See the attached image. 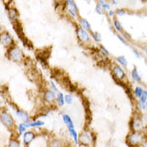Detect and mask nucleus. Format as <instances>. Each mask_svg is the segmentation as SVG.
<instances>
[{
  "label": "nucleus",
  "mask_w": 147,
  "mask_h": 147,
  "mask_svg": "<svg viewBox=\"0 0 147 147\" xmlns=\"http://www.w3.org/2000/svg\"><path fill=\"white\" fill-rule=\"evenodd\" d=\"M55 99V94L52 90H47L44 93V100L48 103L52 102Z\"/></svg>",
  "instance_id": "0eeeda50"
},
{
  "label": "nucleus",
  "mask_w": 147,
  "mask_h": 147,
  "mask_svg": "<svg viewBox=\"0 0 147 147\" xmlns=\"http://www.w3.org/2000/svg\"><path fill=\"white\" fill-rule=\"evenodd\" d=\"M83 1H85L86 2H90V0H83Z\"/></svg>",
  "instance_id": "ea45409f"
},
{
  "label": "nucleus",
  "mask_w": 147,
  "mask_h": 147,
  "mask_svg": "<svg viewBox=\"0 0 147 147\" xmlns=\"http://www.w3.org/2000/svg\"><path fill=\"white\" fill-rule=\"evenodd\" d=\"M133 52H134V54H135V55H136V57H140V54H139L138 52H137V51H136V50H133Z\"/></svg>",
  "instance_id": "e433bc0d"
},
{
  "label": "nucleus",
  "mask_w": 147,
  "mask_h": 147,
  "mask_svg": "<svg viewBox=\"0 0 147 147\" xmlns=\"http://www.w3.org/2000/svg\"><path fill=\"white\" fill-rule=\"evenodd\" d=\"M77 34H78V36L80 38L82 41L86 42L89 40V35L86 32L85 30H83L82 28H79L77 30Z\"/></svg>",
  "instance_id": "39448f33"
},
{
  "label": "nucleus",
  "mask_w": 147,
  "mask_h": 147,
  "mask_svg": "<svg viewBox=\"0 0 147 147\" xmlns=\"http://www.w3.org/2000/svg\"><path fill=\"white\" fill-rule=\"evenodd\" d=\"M140 101H141V102H144V103H146V101H147V95L145 94V93H144H144H143L142 96H140Z\"/></svg>",
  "instance_id": "a878e982"
},
{
  "label": "nucleus",
  "mask_w": 147,
  "mask_h": 147,
  "mask_svg": "<svg viewBox=\"0 0 147 147\" xmlns=\"http://www.w3.org/2000/svg\"><path fill=\"white\" fill-rule=\"evenodd\" d=\"M93 38H94V40H96V41H101L102 40V37H101V35L99 33V32H94L93 33Z\"/></svg>",
  "instance_id": "5701e85b"
},
{
  "label": "nucleus",
  "mask_w": 147,
  "mask_h": 147,
  "mask_svg": "<svg viewBox=\"0 0 147 147\" xmlns=\"http://www.w3.org/2000/svg\"><path fill=\"white\" fill-rule=\"evenodd\" d=\"M118 38H119V40H121L122 42H123V43H124V44H126V41H125V40H124V38H122L121 36H120V35H118Z\"/></svg>",
  "instance_id": "72a5a7b5"
},
{
  "label": "nucleus",
  "mask_w": 147,
  "mask_h": 147,
  "mask_svg": "<svg viewBox=\"0 0 147 147\" xmlns=\"http://www.w3.org/2000/svg\"><path fill=\"white\" fill-rule=\"evenodd\" d=\"M105 9L104 8L103 5H102V3L99 4V5H97L96 6V12L98 13L99 14L102 15V14L105 13Z\"/></svg>",
  "instance_id": "6ab92c4d"
},
{
  "label": "nucleus",
  "mask_w": 147,
  "mask_h": 147,
  "mask_svg": "<svg viewBox=\"0 0 147 147\" xmlns=\"http://www.w3.org/2000/svg\"><path fill=\"white\" fill-rule=\"evenodd\" d=\"M113 71V74L114 76H115V78L119 80H121L124 77V75H125V74H124V71L122 70L120 67L119 66L114 67Z\"/></svg>",
  "instance_id": "423d86ee"
},
{
  "label": "nucleus",
  "mask_w": 147,
  "mask_h": 147,
  "mask_svg": "<svg viewBox=\"0 0 147 147\" xmlns=\"http://www.w3.org/2000/svg\"><path fill=\"white\" fill-rule=\"evenodd\" d=\"M128 140L129 142L132 145H136V144H138L141 142L142 136L138 132H134L129 136V137L128 138Z\"/></svg>",
  "instance_id": "f03ea898"
},
{
  "label": "nucleus",
  "mask_w": 147,
  "mask_h": 147,
  "mask_svg": "<svg viewBox=\"0 0 147 147\" xmlns=\"http://www.w3.org/2000/svg\"><path fill=\"white\" fill-rule=\"evenodd\" d=\"M138 106L139 107H140L141 110H145L146 108V105H145V103H144V102H142L141 101H140L138 103Z\"/></svg>",
  "instance_id": "c756f323"
},
{
  "label": "nucleus",
  "mask_w": 147,
  "mask_h": 147,
  "mask_svg": "<svg viewBox=\"0 0 147 147\" xmlns=\"http://www.w3.org/2000/svg\"><path fill=\"white\" fill-rule=\"evenodd\" d=\"M146 54H147V49H146Z\"/></svg>",
  "instance_id": "79ce46f5"
},
{
  "label": "nucleus",
  "mask_w": 147,
  "mask_h": 147,
  "mask_svg": "<svg viewBox=\"0 0 147 147\" xmlns=\"http://www.w3.org/2000/svg\"><path fill=\"white\" fill-rule=\"evenodd\" d=\"M1 43L5 47H9V46L13 44V40L8 33L5 32V33L1 35Z\"/></svg>",
  "instance_id": "7ed1b4c3"
},
{
  "label": "nucleus",
  "mask_w": 147,
  "mask_h": 147,
  "mask_svg": "<svg viewBox=\"0 0 147 147\" xmlns=\"http://www.w3.org/2000/svg\"><path fill=\"white\" fill-rule=\"evenodd\" d=\"M17 116H18L21 120L24 121H27V120L29 119V115L27 113H25L24 111H22V110H18L16 112Z\"/></svg>",
  "instance_id": "9b49d317"
},
{
  "label": "nucleus",
  "mask_w": 147,
  "mask_h": 147,
  "mask_svg": "<svg viewBox=\"0 0 147 147\" xmlns=\"http://www.w3.org/2000/svg\"><path fill=\"white\" fill-rule=\"evenodd\" d=\"M113 11H112V10H110V11H109V16H113Z\"/></svg>",
  "instance_id": "4c0bfd02"
},
{
  "label": "nucleus",
  "mask_w": 147,
  "mask_h": 147,
  "mask_svg": "<svg viewBox=\"0 0 147 147\" xmlns=\"http://www.w3.org/2000/svg\"><path fill=\"white\" fill-rule=\"evenodd\" d=\"M116 14L119 16H123L125 14V10H123V9H118L116 10Z\"/></svg>",
  "instance_id": "c85d7f7f"
},
{
  "label": "nucleus",
  "mask_w": 147,
  "mask_h": 147,
  "mask_svg": "<svg viewBox=\"0 0 147 147\" xmlns=\"http://www.w3.org/2000/svg\"><path fill=\"white\" fill-rule=\"evenodd\" d=\"M131 126L135 130H140V129L142 128V123L140 120L138 119H134L131 121Z\"/></svg>",
  "instance_id": "1a4fd4ad"
},
{
  "label": "nucleus",
  "mask_w": 147,
  "mask_h": 147,
  "mask_svg": "<svg viewBox=\"0 0 147 147\" xmlns=\"http://www.w3.org/2000/svg\"><path fill=\"white\" fill-rule=\"evenodd\" d=\"M60 143L58 142V141H55V142L52 143L51 144V146H60Z\"/></svg>",
  "instance_id": "7c9ffc66"
},
{
  "label": "nucleus",
  "mask_w": 147,
  "mask_h": 147,
  "mask_svg": "<svg viewBox=\"0 0 147 147\" xmlns=\"http://www.w3.org/2000/svg\"><path fill=\"white\" fill-rule=\"evenodd\" d=\"M69 13H70L71 14V16H74V17L76 16V14L74 13V12L73 10H71V9H69Z\"/></svg>",
  "instance_id": "f704fd0d"
},
{
  "label": "nucleus",
  "mask_w": 147,
  "mask_h": 147,
  "mask_svg": "<svg viewBox=\"0 0 147 147\" xmlns=\"http://www.w3.org/2000/svg\"><path fill=\"white\" fill-rule=\"evenodd\" d=\"M22 54L20 49L16 47H13V48L10 49V50L8 51L9 57L12 60H17L20 59L22 57Z\"/></svg>",
  "instance_id": "f257e3e1"
},
{
  "label": "nucleus",
  "mask_w": 147,
  "mask_h": 147,
  "mask_svg": "<svg viewBox=\"0 0 147 147\" xmlns=\"http://www.w3.org/2000/svg\"><path fill=\"white\" fill-rule=\"evenodd\" d=\"M66 2H67V5H68V6H69L71 10H74V11H77V10H78L77 5H75L74 2H72L71 0H66Z\"/></svg>",
  "instance_id": "4468645a"
},
{
  "label": "nucleus",
  "mask_w": 147,
  "mask_h": 147,
  "mask_svg": "<svg viewBox=\"0 0 147 147\" xmlns=\"http://www.w3.org/2000/svg\"><path fill=\"white\" fill-rule=\"evenodd\" d=\"M117 60H118V62H119V63L121 64V65H127V61L124 56H119V57L117 58Z\"/></svg>",
  "instance_id": "aec40b11"
},
{
  "label": "nucleus",
  "mask_w": 147,
  "mask_h": 147,
  "mask_svg": "<svg viewBox=\"0 0 147 147\" xmlns=\"http://www.w3.org/2000/svg\"><path fill=\"white\" fill-rule=\"evenodd\" d=\"M51 84H52V88H53L54 90H55V91L57 92V88H56V86H55V83H54L53 82H51Z\"/></svg>",
  "instance_id": "c9c22d12"
},
{
  "label": "nucleus",
  "mask_w": 147,
  "mask_h": 147,
  "mask_svg": "<svg viewBox=\"0 0 147 147\" xmlns=\"http://www.w3.org/2000/svg\"><path fill=\"white\" fill-rule=\"evenodd\" d=\"M69 132H70L71 135L72 136V137H73L74 140V141H75L76 143H78V136H77V132H76L75 130H74V129H69Z\"/></svg>",
  "instance_id": "a211bd4d"
},
{
  "label": "nucleus",
  "mask_w": 147,
  "mask_h": 147,
  "mask_svg": "<svg viewBox=\"0 0 147 147\" xmlns=\"http://www.w3.org/2000/svg\"><path fill=\"white\" fill-rule=\"evenodd\" d=\"M1 121L2 123L6 127H10L13 124V119L9 114L3 113L1 115Z\"/></svg>",
  "instance_id": "20e7f679"
},
{
  "label": "nucleus",
  "mask_w": 147,
  "mask_h": 147,
  "mask_svg": "<svg viewBox=\"0 0 147 147\" xmlns=\"http://www.w3.org/2000/svg\"><path fill=\"white\" fill-rule=\"evenodd\" d=\"M9 146L10 147H18L19 146V144H18V142H16V141H15V140H13V141H10V144H9Z\"/></svg>",
  "instance_id": "bb28decb"
},
{
  "label": "nucleus",
  "mask_w": 147,
  "mask_h": 147,
  "mask_svg": "<svg viewBox=\"0 0 147 147\" xmlns=\"http://www.w3.org/2000/svg\"><path fill=\"white\" fill-rule=\"evenodd\" d=\"M105 0H100V2L102 4H103L104 2H105Z\"/></svg>",
  "instance_id": "58836bf2"
},
{
  "label": "nucleus",
  "mask_w": 147,
  "mask_h": 147,
  "mask_svg": "<svg viewBox=\"0 0 147 147\" xmlns=\"http://www.w3.org/2000/svg\"><path fill=\"white\" fill-rule=\"evenodd\" d=\"M144 93H145V94L147 95V90H146V91H144Z\"/></svg>",
  "instance_id": "a19ab883"
},
{
  "label": "nucleus",
  "mask_w": 147,
  "mask_h": 147,
  "mask_svg": "<svg viewBox=\"0 0 147 147\" xmlns=\"http://www.w3.org/2000/svg\"><path fill=\"white\" fill-rule=\"evenodd\" d=\"M143 93H144V91H143V90L141 88H139V87L136 88V90H135V94H136V96L140 98V96H142Z\"/></svg>",
  "instance_id": "412c9836"
},
{
  "label": "nucleus",
  "mask_w": 147,
  "mask_h": 147,
  "mask_svg": "<svg viewBox=\"0 0 147 147\" xmlns=\"http://www.w3.org/2000/svg\"><path fill=\"white\" fill-rule=\"evenodd\" d=\"M64 101H65V97H63V95L62 93H59L58 96H57V102H58L59 105H63Z\"/></svg>",
  "instance_id": "2eb2a0df"
},
{
  "label": "nucleus",
  "mask_w": 147,
  "mask_h": 147,
  "mask_svg": "<svg viewBox=\"0 0 147 147\" xmlns=\"http://www.w3.org/2000/svg\"><path fill=\"white\" fill-rule=\"evenodd\" d=\"M34 138H35V135L32 132H27L24 135V142L26 145H29V144Z\"/></svg>",
  "instance_id": "6e6552de"
},
{
  "label": "nucleus",
  "mask_w": 147,
  "mask_h": 147,
  "mask_svg": "<svg viewBox=\"0 0 147 147\" xmlns=\"http://www.w3.org/2000/svg\"><path fill=\"white\" fill-rule=\"evenodd\" d=\"M63 119L64 122H65V124L67 125V127H68V129H69L74 128L73 122H72L71 119V118L69 117V115H63Z\"/></svg>",
  "instance_id": "9d476101"
},
{
  "label": "nucleus",
  "mask_w": 147,
  "mask_h": 147,
  "mask_svg": "<svg viewBox=\"0 0 147 147\" xmlns=\"http://www.w3.org/2000/svg\"><path fill=\"white\" fill-rule=\"evenodd\" d=\"M65 101L66 103L71 104L72 102V97L69 95H66L65 96Z\"/></svg>",
  "instance_id": "cd10ccee"
},
{
  "label": "nucleus",
  "mask_w": 147,
  "mask_h": 147,
  "mask_svg": "<svg viewBox=\"0 0 147 147\" xmlns=\"http://www.w3.org/2000/svg\"><path fill=\"white\" fill-rule=\"evenodd\" d=\"M18 16V13L16 10H10L9 12V18L11 20L12 22L16 21V18Z\"/></svg>",
  "instance_id": "f8f14e48"
},
{
  "label": "nucleus",
  "mask_w": 147,
  "mask_h": 147,
  "mask_svg": "<svg viewBox=\"0 0 147 147\" xmlns=\"http://www.w3.org/2000/svg\"><path fill=\"white\" fill-rule=\"evenodd\" d=\"M132 77L134 80H136V81L138 82H140V77H139L138 75V73L137 71V69H134L132 71Z\"/></svg>",
  "instance_id": "f3484780"
},
{
  "label": "nucleus",
  "mask_w": 147,
  "mask_h": 147,
  "mask_svg": "<svg viewBox=\"0 0 147 147\" xmlns=\"http://www.w3.org/2000/svg\"><path fill=\"white\" fill-rule=\"evenodd\" d=\"M102 5H103L104 8L105 9V10H109V9L110 8V6L108 5V4H106V3H103L102 4Z\"/></svg>",
  "instance_id": "2f4dec72"
},
{
  "label": "nucleus",
  "mask_w": 147,
  "mask_h": 147,
  "mask_svg": "<svg viewBox=\"0 0 147 147\" xmlns=\"http://www.w3.org/2000/svg\"><path fill=\"white\" fill-rule=\"evenodd\" d=\"M146 107H147V101H146Z\"/></svg>",
  "instance_id": "37998d69"
},
{
  "label": "nucleus",
  "mask_w": 147,
  "mask_h": 147,
  "mask_svg": "<svg viewBox=\"0 0 147 147\" xmlns=\"http://www.w3.org/2000/svg\"><path fill=\"white\" fill-rule=\"evenodd\" d=\"M114 25H115V29L117 30H119V31H122V27H121V24H120V22H119V21H115V22H114Z\"/></svg>",
  "instance_id": "b1692460"
},
{
  "label": "nucleus",
  "mask_w": 147,
  "mask_h": 147,
  "mask_svg": "<svg viewBox=\"0 0 147 147\" xmlns=\"http://www.w3.org/2000/svg\"><path fill=\"white\" fill-rule=\"evenodd\" d=\"M44 125V122L40 121H36L35 122H32V123H30V127H39V126Z\"/></svg>",
  "instance_id": "4be33fe9"
},
{
  "label": "nucleus",
  "mask_w": 147,
  "mask_h": 147,
  "mask_svg": "<svg viewBox=\"0 0 147 147\" xmlns=\"http://www.w3.org/2000/svg\"><path fill=\"white\" fill-rule=\"evenodd\" d=\"M80 140L82 143H84V144H89L91 140H90L89 136H88L87 135L84 134V135H82V136H80Z\"/></svg>",
  "instance_id": "dca6fc26"
},
{
  "label": "nucleus",
  "mask_w": 147,
  "mask_h": 147,
  "mask_svg": "<svg viewBox=\"0 0 147 147\" xmlns=\"http://www.w3.org/2000/svg\"><path fill=\"white\" fill-rule=\"evenodd\" d=\"M80 24H82V26L83 27V28L86 30H90V24L88 22L87 20L85 19H80Z\"/></svg>",
  "instance_id": "ddd939ff"
},
{
  "label": "nucleus",
  "mask_w": 147,
  "mask_h": 147,
  "mask_svg": "<svg viewBox=\"0 0 147 147\" xmlns=\"http://www.w3.org/2000/svg\"><path fill=\"white\" fill-rule=\"evenodd\" d=\"M101 49H102V52H105V53L106 55H109L108 51H107V49H106L105 48V47H101Z\"/></svg>",
  "instance_id": "473e14b6"
},
{
  "label": "nucleus",
  "mask_w": 147,
  "mask_h": 147,
  "mask_svg": "<svg viewBox=\"0 0 147 147\" xmlns=\"http://www.w3.org/2000/svg\"><path fill=\"white\" fill-rule=\"evenodd\" d=\"M26 129H27V127H26V126L24 125V123H23V124H21L20 125H19V127H18V130H19V133L22 135V134L26 130Z\"/></svg>",
  "instance_id": "393cba45"
}]
</instances>
